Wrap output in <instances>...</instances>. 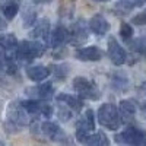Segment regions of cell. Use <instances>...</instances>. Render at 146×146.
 Returning a JSON list of instances; mask_svg holds the SVG:
<instances>
[{"instance_id":"obj_20","label":"cell","mask_w":146,"mask_h":146,"mask_svg":"<svg viewBox=\"0 0 146 146\" xmlns=\"http://www.w3.org/2000/svg\"><path fill=\"white\" fill-rule=\"evenodd\" d=\"M23 110L29 114V115H36L41 113V107H42V102L38 101V100H27V101H21Z\"/></svg>"},{"instance_id":"obj_17","label":"cell","mask_w":146,"mask_h":146,"mask_svg":"<svg viewBox=\"0 0 146 146\" xmlns=\"http://www.w3.org/2000/svg\"><path fill=\"white\" fill-rule=\"evenodd\" d=\"M56 100L58 102H63L64 105H67L70 110H73V111H76V113H79L83 108V102L78 98V96H73V95H69V94H58L56 96Z\"/></svg>"},{"instance_id":"obj_5","label":"cell","mask_w":146,"mask_h":146,"mask_svg":"<svg viewBox=\"0 0 146 146\" xmlns=\"http://www.w3.org/2000/svg\"><path fill=\"white\" fill-rule=\"evenodd\" d=\"M88 36H89V27L83 19H79L78 22H75L69 31V41L75 47L83 45L88 41Z\"/></svg>"},{"instance_id":"obj_32","label":"cell","mask_w":146,"mask_h":146,"mask_svg":"<svg viewBox=\"0 0 146 146\" xmlns=\"http://www.w3.org/2000/svg\"><path fill=\"white\" fill-rule=\"evenodd\" d=\"M7 28V19L5 18H2V16H0V31H5Z\"/></svg>"},{"instance_id":"obj_12","label":"cell","mask_w":146,"mask_h":146,"mask_svg":"<svg viewBox=\"0 0 146 146\" xmlns=\"http://www.w3.org/2000/svg\"><path fill=\"white\" fill-rule=\"evenodd\" d=\"M31 36L35 40H41L42 42H45L50 38V19L42 18L35 23V28L31 32Z\"/></svg>"},{"instance_id":"obj_34","label":"cell","mask_w":146,"mask_h":146,"mask_svg":"<svg viewBox=\"0 0 146 146\" xmlns=\"http://www.w3.org/2000/svg\"><path fill=\"white\" fill-rule=\"evenodd\" d=\"M140 108H142V113H143V115L146 117V101L142 104V107H140Z\"/></svg>"},{"instance_id":"obj_22","label":"cell","mask_w":146,"mask_h":146,"mask_svg":"<svg viewBox=\"0 0 146 146\" xmlns=\"http://www.w3.org/2000/svg\"><path fill=\"white\" fill-rule=\"evenodd\" d=\"M22 22L25 28H31L36 23V12L31 7H27L22 13Z\"/></svg>"},{"instance_id":"obj_10","label":"cell","mask_w":146,"mask_h":146,"mask_svg":"<svg viewBox=\"0 0 146 146\" xmlns=\"http://www.w3.org/2000/svg\"><path fill=\"white\" fill-rule=\"evenodd\" d=\"M75 57L80 60V62H100L104 57V51L96 45H89V47L78 48Z\"/></svg>"},{"instance_id":"obj_14","label":"cell","mask_w":146,"mask_h":146,"mask_svg":"<svg viewBox=\"0 0 146 146\" xmlns=\"http://www.w3.org/2000/svg\"><path fill=\"white\" fill-rule=\"evenodd\" d=\"M21 0H0V12L7 21H12L19 12Z\"/></svg>"},{"instance_id":"obj_11","label":"cell","mask_w":146,"mask_h":146,"mask_svg":"<svg viewBox=\"0 0 146 146\" xmlns=\"http://www.w3.org/2000/svg\"><path fill=\"white\" fill-rule=\"evenodd\" d=\"M88 27L95 35H98V36H104L110 31V23L101 13L94 15L88 22Z\"/></svg>"},{"instance_id":"obj_18","label":"cell","mask_w":146,"mask_h":146,"mask_svg":"<svg viewBox=\"0 0 146 146\" xmlns=\"http://www.w3.org/2000/svg\"><path fill=\"white\" fill-rule=\"evenodd\" d=\"M18 44L19 42L16 40L15 34H0V47H2L7 54L16 51Z\"/></svg>"},{"instance_id":"obj_23","label":"cell","mask_w":146,"mask_h":146,"mask_svg":"<svg viewBox=\"0 0 146 146\" xmlns=\"http://www.w3.org/2000/svg\"><path fill=\"white\" fill-rule=\"evenodd\" d=\"M111 86L117 91H124L129 88V80L124 75H121V73H117L111 78Z\"/></svg>"},{"instance_id":"obj_30","label":"cell","mask_w":146,"mask_h":146,"mask_svg":"<svg viewBox=\"0 0 146 146\" xmlns=\"http://www.w3.org/2000/svg\"><path fill=\"white\" fill-rule=\"evenodd\" d=\"M131 23L139 25V27L146 25V10H145V12H140V13L136 15V16H133V18H131Z\"/></svg>"},{"instance_id":"obj_21","label":"cell","mask_w":146,"mask_h":146,"mask_svg":"<svg viewBox=\"0 0 146 146\" xmlns=\"http://www.w3.org/2000/svg\"><path fill=\"white\" fill-rule=\"evenodd\" d=\"M89 129L86 127V124L83 123V120L80 118L78 121V124H76V140L79 143H85L86 142V139L89 137Z\"/></svg>"},{"instance_id":"obj_9","label":"cell","mask_w":146,"mask_h":146,"mask_svg":"<svg viewBox=\"0 0 146 146\" xmlns=\"http://www.w3.org/2000/svg\"><path fill=\"white\" fill-rule=\"evenodd\" d=\"M40 130L45 137H48L53 142H64L67 137V135H64L60 126L57 123H53V121H44L40 126Z\"/></svg>"},{"instance_id":"obj_16","label":"cell","mask_w":146,"mask_h":146,"mask_svg":"<svg viewBox=\"0 0 146 146\" xmlns=\"http://www.w3.org/2000/svg\"><path fill=\"white\" fill-rule=\"evenodd\" d=\"M118 113L121 115V120H131L136 114V102L135 100H121L118 104Z\"/></svg>"},{"instance_id":"obj_36","label":"cell","mask_w":146,"mask_h":146,"mask_svg":"<svg viewBox=\"0 0 146 146\" xmlns=\"http://www.w3.org/2000/svg\"><path fill=\"white\" fill-rule=\"evenodd\" d=\"M94 2H98V3H107V2H110V0H94Z\"/></svg>"},{"instance_id":"obj_28","label":"cell","mask_w":146,"mask_h":146,"mask_svg":"<svg viewBox=\"0 0 146 146\" xmlns=\"http://www.w3.org/2000/svg\"><path fill=\"white\" fill-rule=\"evenodd\" d=\"M82 120H83V123L86 124V127H88L91 131L95 130V115H94V111H92L91 108L85 111V115L82 117Z\"/></svg>"},{"instance_id":"obj_26","label":"cell","mask_w":146,"mask_h":146,"mask_svg":"<svg viewBox=\"0 0 146 146\" xmlns=\"http://www.w3.org/2000/svg\"><path fill=\"white\" fill-rule=\"evenodd\" d=\"M133 7H135V5H133L131 0H120V2L115 5L114 10H115L117 15H127Z\"/></svg>"},{"instance_id":"obj_29","label":"cell","mask_w":146,"mask_h":146,"mask_svg":"<svg viewBox=\"0 0 146 146\" xmlns=\"http://www.w3.org/2000/svg\"><path fill=\"white\" fill-rule=\"evenodd\" d=\"M58 118L62 120V121H69L70 117H72V113H70V108L67 105H62L58 108V113H57Z\"/></svg>"},{"instance_id":"obj_27","label":"cell","mask_w":146,"mask_h":146,"mask_svg":"<svg viewBox=\"0 0 146 146\" xmlns=\"http://www.w3.org/2000/svg\"><path fill=\"white\" fill-rule=\"evenodd\" d=\"M133 35H135V31H133V27L130 25V23H127V22L121 23L120 25V36L121 38H123L126 42H129V41H131Z\"/></svg>"},{"instance_id":"obj_3","label":"cell","mask_w":146,"mask_h":146,"mask_svg":"<svg viewBox=\"0 0 146 146\" xmlns=\"http://www.w3.org/2000/svg\"><path fill=\"white\" fill-rule=\"evenodd\" d=\"M73 91H75L80 98L83 100H89V101H98L101 98V92L98 89V86L89 80L88 78L85 76H78L73 79Z\"/></svg>"},{"instance_id":"obj_1","label":"cell","mask_w":146,"mask_h":146,"mask_svg":"<svg viewBox=\"0 0 146 146\" xmlns=\"http://www.w3.org/2000/svg\"><path fill=\"white\" fill-rule=\"evenodd\" d=\"M98 121L104 129H108L111 131H115L121 127L123 120L118 113V108L111 104V102H105L100 107L98 110Z\"/></svg>"},{"instance_id":"obj_13","label":"cell","mask_w":146,"mask_h":146,"mask_svg":"<svg viewBox=\"0 0 146 146\" xmlns=\"http://www.w3.org/2000/svg\"><path fill=\"white\" fill-rule=\"evenodd\" d=\"M69 41V29L63 25H57L50 35V42L53 48H60Z\"/></svg>"},{"instance_id":"obj_31","label":"cell","mask_w":146,"mask_h":146,"mask_svg":"<svg viewBox=\"0 0 146 146\" xmlns=\"http://www.w3.org/2000/svg\"><path fill=\"white\" fill-rule=\"evenodd\" d=\"M42 117H45V118H50L51 115H53V108H51V105H48V104H42V107H41V113H40Z\"/></svg>"},{"instance_id":"obj_8","label":"cell","mask_w":146,"mask_h":146,"mask_svg":"<svg viewBox=\"0 0 146 146\" xmlns=\"http://www.w3.org/2000/svg\"><path fill=\"white\" fill-rule=\"evenodd\" d=\"M25 94L32 96L34 100L38 98V100H42V101H50L54 96V86H53L51 82H44V83L36 85V86L27 88Z\"/></svg>"},{"instance_id":"obj_38","label":"cell","mask_w":146,"mask_h":146,"mask_svg":"<svg viewBox=\"0 0 146 146\" xmlns=\"http://www.w3.org/2000/svg\"><path fill=\"white\" fill-rule=\"evenodd\" d=\"M0 146H5V145H3V142H2V140H0Z\"/></svg>"},{"instance_id":"obj_7","label":"cell","mask_w":146,"mask_h":146,"mask_svg":"<svg viewBox=\"0 0 146 146\" xmlns=\"http://www.w3.org/2000/svg\"><path fill=\"white\" fill-rule=\"evenodd\" d=\"M7 121L16 124L21 129L28 124V113L23 110L21 102L18 101L10 102V105L7 107Z\"/></svg>"},{"instance_id":"obj_33","label":"cell","mask_w":146,"mask_h":146,"mask_svg":"<svg viewBox=\"0 0 146 146\" xmlns=\"http://www.w3.org/2000/svg\"><path fill=\"white\" fill-rule=\"evenodd\" d=\"M131 2H133V5H135V6H142V5L146 3V0H131Z\"/></svg>"},{"instance_id":"obj_37","label":"cell","mask_w":146,"mask_h":146,"mask_svg":"<svg viewBox=\"0 0 146 146\" xmlns=\"http://www.w3.org/2000/svg\"><path fill=\"white\" fill-rule=\"evenodd\" d=\"M2 60H3V54H2V51H0V64H2Z\"/></svg>"},{"instance_id":"obj_2","label":"cell","mask_w":146,"mask_h":146,"mask_svg":"<svg viewBox=\"0 0 146 146\" xmlns=\"http://www.w3.org/2000/svg\"><path fill=\"white\" fill-rule=\"evenodd\" d=\"M45 53V47L40 41H21L16 48V58L23 63H31L32 60L41 57Z\"/></svg>"},{"instance_id":"obj_25","label":"cell","mask_w":146,"mask_h":146,"mask_svg":"<svg viewBox=\"0 0 146 146\" xmlns=\"http://www.w3.org/2000/svg\"><path fill=\"white\" fill-rule=\"evenodd\" d=\"M130 47L135 53L146 56V35L139 36V38H136L135 41H130Z\"/></svg>"},{"instance_id":"obj_19","label":"cell","mask_w":146,"mask_h":146,"mask_svg":"<svg viewBox=\"0 0 146 146\" xmlns=\"http://www.w3.org/2000/svg\"><path fill=\"white\" fill-rule=\"evenodd\" d=\"M86 146H110V139L105 136V133L98 131L86 139Z\"/></svg>"},{"instance_id":"obj_4","label":"cell","mask_w":146,"mask_h":146,"mask_svg":"<svg viewBox=\"0 0 146 146\" xmlns=\"http://www.w3.org/2000/svg\"><path fill=\"white\" fill-rule=\"evenodd\" d=\"M115 140L118 143L131 145V146H146V133L139 127L129 126L121 133L115 135Z\"/></svg>"},{"instance_id":"obj_15","label":"cell","mask_w":146,"mask_h":146,"mask_svg":"<svg viewBox=\"0 0 146 146\" xmlns=\"http://www.w3.org/2000/svg\"><path fill=\"white\" fill-rule=\"evenodd\" d=\"M27 76L32 80V82H42L50 76V69L41 66V64H35V66H29L27 69Z\"/></svg>"},{"instance_id":"obj_35","label":"cell","mask_w":146,"mask_h":146,"mask_svg":"<svg viewBox=\"0 0 146 146\" xmlns=\"http://www.w3.org/2000/svg\"><path fill=\"white\" fill-rule=\"evenodd\" d=\"M34 3H50L51 0H32Z\"/></svg>"},{"instance_id":"obj_6","label":"cell","mask_w":146,"mask_h":146,"mask_svg":"<svg viewBox=\"0 0 146 146\" xmlns=\"http://www.w3.org/2000/svg\"><path fill=\"white\" fill-rule=\"evenodd\" d=\"M107 54L111 60V63L114 66H123L127 62V53L123 47L118 44V41L114 36L108 38V48H107Z\"/></svg>"},{"instance_id":"obj_24","label":"cell","mask_w":146,"mask_h":146,"mask_svg":"<svg viewBox=\"0 0 146 146\" xmlns=\"http://www.w3.org/2000/svg\"><path fill=\"white\" fill-rule=\"evenodd\" d=\"M51 70H50V73H53L54 75V78L56 79H58V80H63V79H66L67 78V75H69V66L67 64H53L51 67H50Z\"/></svg>"}]
</instances>
